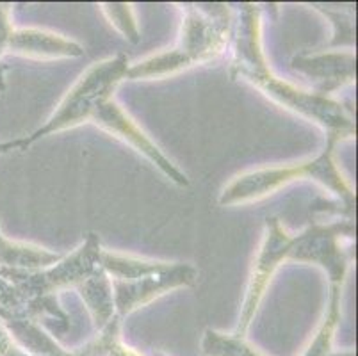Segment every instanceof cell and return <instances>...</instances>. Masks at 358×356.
<instances>
[{
    "mask_svg": "<svg viewBox=\"0 0 358 356\" xmlns=\"http://www.w3.org/2000/svg\"><path fill=\"white\" fill-rule=\"evenodd\" d=\"M338 141H341L338 137L328 136L327 148L323 150V153H319L314 161L298 162V164L291 166L262 168L236 176L221 192L220 205L232 207V205L252 204V201L262 200L266 196L275 194L276 191L292 184V182L312 178V180H317L319 184L330 189L331 192H335L346 204L348 212L353 215L355 205H357L355 191L348 184L343 173L338 171L334 161V150Z\"/></svg>",
    "mask_w": 358,
    "mask_h": 356,
    "instance_id": "cell-4",
    "label": "cell"
},
{
    "mask_svg": "<svg viewBox=\"0 0 358 356\" xmlns=\"http://www.w3.org/2000/svg\"><path fill=\"white\" fill-rule=\"evenodd\" d=\"M232 13L223 4L187 6L177 47L130 64L127 78H164L194 64L210 63L229 43Z\"/></svg>",
    "mask_w": 358,
    "mask_h": 356,
    "instance_id": "cell-2",
    "label": "cell"
},
{
    "mask_svg": "<svg viewBox=\"0 0 358 356\" xmlns=\"http://www.w3.org/2000/svg\"><path fill=\"white\" fill-rule=\"evenodd\" d=\"M230 75L234 78L243 77L282 107L323 127L330 136L338 139L355 136L353 118L348 114L343 104L331 100L330 97L299 90L269 70L260 45V16L257 6H243V22L237 29L236 54Z\"/></svg>",
    "mask_w": 358,
    "mask_h": 356,
    "instance_id": "cell-1",
    "label": "cell"
},
{
    "mask_svg": "<svg viewBox=\"0 0 358 356\" xmlns=\"http://www.w3.org/2000/svg\"><path fill=\"white\" fill-rule=\"evenodd\" d=\"M6 47L25 57L41 59H68L84 55V47L73 39L41 29H22L11 31Z\"/></svg>",
    "mask_w": 358,
    "mask_h": 356,
    "instance_id": "cell-10",
    "label": "cell"
},
{
    "mask_svg": "<svg viewBox=\"0 0 358 356\" xmlns=\"http://www.w3.org/2000/svg\"><path fill=\"white\" fill-rule=\"evenodd\" d=\"M96 125H100L102 129H106L107 132H110L113 136L120 137L123 141L129 143L134 150H138L139 153L148 159L154 166H157L169 180H173L175 184L178 185H189V180L187 176L169 161L168 157L159 150V146L155 145L141 129H139L138 123L115 102V98H110L107 102H103L102 106L99 107V111L95 113L93 120Z\"/></svg>",
    "mask_w": 358,
    "mask_h": 356,
    "instance_id": "cell-8",
    "label": "cell"
},
{
    "mask_svg": "<svg viewBox=\"0 0 358 356\" xmlns=\"http://www.w3.org/2000/svg\"><path fill=\"white\" fill-rule=\"evenodd\" d=\"M103 11L109 16L110 24L115 25L127 39H130L132 43H138L139 31L138 24H136L132 9L127 4H103Z\"/></svg>",
    "mask_w": 358,
    "mask_h": 356,
    "instance_id": "cell-11",
    "label": "cell"
},
{
    "mask_svg": "<svg viewBox=\"0 0 358 356\" xmlns=\"http://www.w3.org/2000/svg\"><path fill=\"white\" fill-rule=\"evenodd\" d=\"M296 235L285 232V228L280 225L276 218L266 220V232H264V241L260 246L257 260L253 264L252 276H250L248 289H246V298L243 303V312H241L239 329L237 333H244L248 325L252 322L253 315L257 312V306L260 305L264 298V292L271 282L273 274L276 273L285 260H291L296 250Z\"/></svg>",
    "mask_w": 358,
    "mask_h": 356,
    "instance_id": "cell-7",
    "label": "cell"
},
{
    "mask_svg": "<svg viewBox=\"0 0 358 356\" xmlns=\"http://www.w3.org/2000/svg\"><path fill=\"white\" fill-rule=\"evenodd\" d=\"M292 68L319 80L317 93L328 97L331 91L355 80L353 52H327V54L299 55L292 59Z\"/></svg>",
    "mask_w": 358,
    "mask_h": 356,
    "instance_id": "cell-9",
    "label": "cell"
},
{
    "mask_svg": "<svg viewBox=\"0 0 358 356\" xmlns=\"http://www.w3.org/2000/svg\"><path fill=\"white\" fill-rule=\"evenodd\" d=\"M129 66V57L125 54H116L87 68L73 84V87L64 94L50 120L32 136L22 139L24 146H29L48 134L73 129L91 122L99 107L113 98L118 84L127 78Z\"/></svg>",
    "mask_w": 358,
    "mask_h": 356,
    "instance_id": "cell-5",
    "label": "cell"
},
{
    "mask_svg": "<svg viewBox=\"0 0 358 356\" xmlns=\"http://www.w3.org/2000/svg\"><path fill=\"white\" fill-rule=\"evenodd\" d=\"M100 267L109 278L113 305L120 315L148 305L169 290L193 287L198 278L189 264L155 262L107 250L100 253Z\"/></svg>",
    "mask_w": 358,
    "mask_h": 356,
    "instance_id": "cell-3",
    "label": "cell"
},
{
    "mask_svg": "<svg viewBox=\"0 0 358 356\" xmlns=\"http://www.w3.org/2000/svg\"><path fill=\"white\" fill-rule=\"evenodd\" d=\"M99 235L90 234L71 255H66L54 266L36 271H13L9 273L20 285V294L29 303L40 310L57 312V303L52 296L66 287H80L84 282L100 269V253H102Z\"/></svg>",
    "mask_w": 358,
    "mask_h": 356,
    "instance_id": "cell-6",
    "label": "cell"
}]
</instances>
